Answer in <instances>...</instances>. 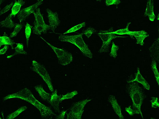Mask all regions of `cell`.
Returning <instances> with one entry per match:
<instances>
[{"label": "cell", "mask_w": 159, "mask_h": 119, "mask_svg": "<svg viewBox=\"0 0 159 119\" xmlns=\"http://www.w3.org/2000/svg\"><path fill=\"white\" fill-rule=\"evenodd\" d=\"M9 48V45H5L4 47L0 50V55L4 54L6 53V51Z\"/></svg>", "instance_id": "cell-33"}, {"label": "cell", "mask_w": 159, "mask_h": 119, "mask_svg": "<svg viewBox=\"0 0 159 119\" xmlns=\"http://www.w3.org/2000/svg\"><path fill=\"white\" fill-rule=\"evenodd\" d=\"M27 108V107L25 106L22 107L18 109L15 112H14L12 114H9L7 118L8 119H13L15 118L18 115L20 114L21 113L23 112L24 111L26 110Z\"/></svg>", "instance_id": "cell-21"}, {"label": "cell", "mask_w": 159, "mask_h": 119, "mask_svg": "<svg viewBox=\"0 0 159 119\" xmlns=\"http://www.w3.org/2000/svg\"><path fill=\"white\" fill-rule=\"evenodd\" d=\"M30 69L38 74L42 77L52 92L54 91L53 86L49 74L45 67L36 61H33Z\"/></svg>", "instance_id": "cell-5"}, {"label": "cell", "mask_w": 159, "mask_h": 119, "mask_svg": "<svg viewBox=\"0 0 159 119\" xmlns=\"http://www.w3.org/2000/svg\"><path fill=\"white\" fill-rule=\"evenodd\" d=\"M83 33L73 36L61 35L59 40L62 42L71 43L78 47L84 56L92 59L93 54L83 39Z\"/></svg>", "instance_id": "cell-3"}, {"label": "cell", "mask_w": 159, "mask_h": 119, "mask_svg": "<svg viewBox=\"0 0 159 119\" xmlns=\"http://www.w3.org/2000/svg\"><path fill=\"white\" fill-rule=\"evenodd\" d=\"M33 28L32 26L27 23L25 25V35L26 38L27 44V47L28 46V44L30 37L31 33V29Z\"/></svg>", "instance_id": "cell-22"}, {"label": "cell", "mask_w": 159, "mask_h": 119, "mask_svg": "<svg viewBox=\"0 0 159 119\" xmlns=\"http://www.w3.org/2000/svg\"><path fill=\"white\" fill-rule=\"evenodd\" d=\"M14 2H12L11 3L10 5H7L6 7H4L1 11L0 12V16L1 15L4 14V13L8 11L9 10L11 9V7L13 5Z\"/></svg>", "instance_id": "cell-32"}, {"label": "cell", "mask_w": 159, "mask_h": 119, "mask_svg": "<svg viewBox=\"0 0 159 119\" xmlns=\"http://www.w3.org/2000/svg\"><path fill=\"white\" fill-rule=\"evenodd\" d=\"M149 36V34L143 35L139 36H134V37H135L137 40V44H139L140 45L143 46L144 43L143 42V40L145 39L147 37Z\"/></svg>", "instance_id": "cell-25"}, {"label": "cell", "mask_w": 159, "mask_h": 119, "mask_svg": "<svg viewBox=\"0 0 159 119\" xmlns=\"http://www.w3.org/2000/svg\"><path fill=\"white\" fill-rule=\"evenodd\" d=\"M40 9L37 8L34 15L35 20L34 23V27L33 29V33L34 34L40 35L42 33H46L48 30L51 29L50 25L45 24L44 21L43 15L40 13Z\"/></svg>", "instance_id": "cell-4"}, {"label": "cell", "mask_w": 159, "mask_h": 119, "mask_svg": "<svg viewBox=\"0 0 159 119\" xmlns=\"http://www.w3.org/2000/svg\"><path fill=\"white\" fill-rule=\"evenodd\" d=\"M96 32L95 29L93 28L90 27L87 29L83 33V34H85L87 37L88 38Z\"/></svg>", "instance_id": "cell-29"}, {"label": "cell", "mask_w": 159, "mask_h": 119, "mask_svg": "<svg viewBox=\"0 0 159 119\" xmlns=\"http://www.w3.org/2000/svg\"><path fill=\"white\" fill-rule=\"evenodd\" d=\"M153 0H148L146 12L144 15V16H148L151 21H154L155 18L153 11Z\"/></svg>", "instance_id": "cell-14"}, {"label": "cell", "mask_w": 159, "mask_h": 119, "mask_svg": "<svg viewBox=\"0 0 159 119\" xmlns=\"http://www.w3.org/2000/svg\"><path fill=\"white\" fill-rule=\"evenodd\" d=\"M131 24L130 22H129L126 28L118 30L115 32H113L112 33L115 34H118L119 35H123L124 34H127L130 35L131 38L133 36H139L143 35L148 34L145 31H134L131 32L129 31V25Z\"/></svg>", "instance_id": "cell-11"}, {"label": "cell", "mask_w": 159, "mask_h": 119, "mask_svg": "<svg viewBox=\"0 0 159 119\" xmlns=\"http://www.w3.org/2000/svg\"><path fill=\"white\" fill-rule=\"evenodd\" d=\"M16 44L13 40L11 39L5 32L3 36H0V48L3 45H8L11 46L12 49H14V44Z\"/></svg>", "instance_id": "cell-19"}, {"label": "cell", "mask_w": 159, "mask_h": 119, "mask_svg": "<svg viewBox=\"0 0 159 119\" xmlns=\"http://www.w3.org/2000/svg\"><path fill=\"white\" fill-rule=\"evenodd\" d=\"M12 98H19L25 100L35 107L40 111L43 118H50L57 115L54 113L49 107L43 105L37 100L31 91L25 88L12 95H9L3 99V100Z\"/></svg>", "instance_id": "cell-1"}, {"label": "cell", "mask_w": 159, "mask_h": 119, "mask_svg": "<svg viewBox=\"0 0 159 119\" xmlns=\"http://www.w3.org/2000/svg\"><path fill=\"white\" fill-rule=\"evenodd\" d=\"M152 107L154 108H157L159 107V104L158 102V99L157 98L152 97L151 100Z\"/></svg>", "instance_id": "cell-31"}, {"label": "cell", "mask_w": 159, "mask_h": 119, "mask_svg": "<svg viewBox=\"0 0 159 119\" xmlns=\"http://www.w3.org/2000/svg\"><path fill=\"white\" fill-rule=\"evenodd\" d=\"M25 2L24 0H15L14 5L12 9L11 14L14 17L19 12L21 7L25 4Z\"/></svg>", "instance_id": "cell-18"}, {"label": "cell", "mask_w": 159, "mask_h": 119, "mask_svg": "<svg viewBox=\"0 0 159 119\" xmlns=\"http://www.w3.org/2000/svg\"><path fill=\"white\" fill-rule=\"evenodd\" d=\"M67 112V110L66 111H63L62 112L60 113V115L56 117V118L57 119H63L65 117V115L66 113V112Z\"/></svg>", "instance_id": "cell-34"}, {"label": "cell", "mask_w": 159, "mask_h": 119, "mask_svg": "<svg viewBox=\"0 0 159 119\" xmlns=\"http://www.w3.org/2000/svg\"><path fill=\"white\" fill-rule=\"evenodd\" d=\"M17 46L15 48L16 52L12 55L8 56L7 57V58H10L13 57L14 56L19 54L27 55L26 52L24 50V45L21 43H16Z\"/></svg>", "instance_id": "cell-20"}, {"label": "cell", "mask_w": 159, "mask_h": 119, "mask_svg": "<svg viewBox=\"0 0 159 119\" xmlns=\"http://www.w3.org/2000/svg\"><path fill=\"white\" fill-rule=\"evenodd\" d=\"M91 100V99H87L73 103L69 109V112L66 114L67 118L68 119H81L84 112V106Z\"/></svg>", "instance_id": "cell-7"}, {"label": "cell", "mask_w": 159, "mask_h": 119, "mask_svg": "<svg viewBox=\"0 0 159 119\" xmlns=\"http://www.w3.org/2000/svg\"><path fill=\"white\" fill-rule=\"evenodd\" d=\"M119 48V46H116L114 42H113L111 51L109 54L110 56L116 58L117 56V51Z\"/></svg>", "instance_id": "cell-26"}, {"label": "cell", "mask_w": 159, "mask_h": 119, "mask_svg": "<svg viewBox=\"0 0 159 119\" xmlns=\"http://www.w3.org/2000/svg\"><path fill=\"white\" fill-rule=\"evenodd\" d=\"M102 1V0H97V2H101Z\"/></svg>", "instance_id": "cell-36"}, {"label": "cell", "mask_w": 159, "mask_h": 119, "mask_svg": "<svg viewBox=\"0 0 159 119\" xmlns=\"http://www.w3.org/2000/svg\"><path fill=\"white\" fill-rule=\"evenodd\" d=\"M0 119H1V117H0Z\"/></svg>", "instance_id": "cell-37"}, {"label": "cell", "mask_w": 159, "mask_h": 119, "mask_svg": "<svg viewBox=\"0 0 159 119\" xmlns=\"http://www.w3.org/2000/svg\"><path fill=\"white\" fill-rule=\"evenodd\" d=\"M108 101L111 104L113 108L120 119L124 118L121 112V109L120 106L118 104L115 96L110 95L108 98Z\"/></svg>", "instance_id": "cell-13"}, {"label": "cell", "mask_w": 159, "mask_h": 119, "mask_svg": "<svg viewBox=\"0 0 159 119\" xmlns=\"http://www.w3.org/2000/svg\"><path fill=\"white\" fill-rule=\"evenodd\" d=\"M57 89H55L54 92H53L52 94L49 103L53 108L55 112L58 113H60L61 112L60 108H59V103H60L62 95H57Z\"/></svg>", "instance_id": "cell-12"}, {"label": "cell", "mask_w": 159, "mask_h": 119, "mask_svg": "<svg viewBox=\"0 0 159 119\" xmlns=\"http://www.w3.org/2000/svg\"><path fill=\"white\" fill-rule=\"evenodd\" d=\"M23 27V25L21 24H18L16 25L15 27V29L13 33H12L10 34V38H12V37H14L16 36L18 33H19L20 30Z\"/></svg>", "instance_id": "cell-27"}, {"label": "cell", "mask_w": 159, "mask_h": 119, "mask_svg": "<svg viewBox=\"0 0 159 119\" xmlns=\"http://www.w3.org/2000/svg\"><path fill=\"white\" fill-rule=\"evenodd\" d=\"M35 88L42 99L45 101L49 103L52 95L44 90L42 85H37L35 87Z\"/></svg>", "instance_id": "cell-16"}, {"label": "cell", "mask_w": 159, "mask_h": 119, "mask_svg": "<svg viewBox=\"0 0 159 119\" xmlns=\"http://www.w3.org/2000/svg\"><path fill=\"white\" fill-rule=\"evenodd\" d=\"M113 32V27H111L108 30H101L98 33L103 42L102 46L99 51L100 53H106L109 51L110 44L111 41L117 37H125L116 36L115 34L112 33Z\"/></svg>", "instance_id": "cell-6"}, {"label": "cell", "mask_w": 159, "mask_h": 119, "mask_svg": "<svg viewBox=\"0 0 159 119\" xmlns=\"http://www.w3.org/2000/svg\"><path fill=\"white\" fill-rule=\"evenodd\" d=\"M12 16L11 14H10L5 20L0 22V26L1 27L7 28L10 29L15 27L17 24L14 23L12 19Z\"/></svg>", "instance_id": "cell-17"}, {"label": "cell", "mask_w": 159, "mask_h": 119, "mask_svg": "<svg viewBox=\"0 0 159 119\" xmlns=\"http://www.w3.org/2000/svg\"><path fill=\"white\" fill-rule=\"evenodd\" d=\"M44 0H39L34 4L25 9H21L18 13L17 17L19 20L20 23L25 20L30 15L35 12V11L40 5L42 4Z\"/></svg>", "instance_id": "cell-9"}, {"label": "cell", "mask_w": 159, "mask_h": 119, "mask_svg": "<svg viewBox=\"0 0 159 119\" xmlns=\"http://www.w3.org/2000/svg\"><path fill=\"white\" fill-rule=\"evenodd\" d=\"M78 92L77 91H74L71 93H68L66 95H62V97L61 99L60 102H61L63 100L72 98L74 96L77 95Z\"/></svg>", "instance_id": "cell-28"}, {"label": "cell", "mask_w": 159, "mask_h": 119, "mask_svg": "<svg viewBox=\"0 0 159 119\" xmlns=\"http://www.w3.org/2000/svg\"><path fill=\"white\" fill-rule=\"evenodd\" d=\"M86 22H84L82 24H80L76 26H75V27H74L70 29L68 31L64 33H63V34H66V33L75 32L76 31L78 30H79L81 28L85 27V26H86Z\"/></svg>", "instance_id": "cell-24"}, {"label": "cell", "mask_w": 159, "mask_h": 119, "mask_svg": "<svg viewBox=\"0 0 159 119\" xmlns=\"http://www.w3.org/2000/svg\"><path fill=\"white\" fill-rule=\"evenodd\" d=\"M40 38L52 48L56 54L58 59V64L66 66L70 64L72 61L73 55L71 53L65 50L54 47L42 37H40Z\"/></svg>", "instance_id": "cell-8"}, {"label": "cell", "mask_w": 159, "mask_h": 119, "mask_svg": "<svg viewBox=\"0 0 159 119\" xmlns=\"http://www.w3.org/2000/svg\"><path fill=\"white\" fill-rule=\"evenodd\" d=\"M137 70L138 72L137 73L135 79L131 81H127V82L128 83H130L133 82H138L139 83L142 84L143 86L147 90H150V85L145 79L143 77L142 74H140L139 68H138Z\"/></svg>", "instance_id": "cell-15"}, {"label": "cell", "mask_w": 159, "mask_h": 119, "mask_svg": "<svg viewBox=\"0 0 159 119\" xmlns=\"http://www.w3.org/2000/svg\"><path fill=\"white\" fill-rule=\"evenodd\" d=\"M48 13V18L50 26L51 29L54 32L58 26L61 24V21L59 19L58 14L57 12H54L49 9L46 10Z\"/></svg>", "instance_id": "cell-10"}, {"label": "cell", "mask_w": 159, "mask_h": 119, "mask_svg": "<svg viewBox=\"0 0 159 119\" xmlns=\"http://www.w3.org/2000/svg\"><path fill=\"white\" fill-rule=\"evenodd\" d=\"M131 83L128 86L127 90L132 100L133 106L125 108V111L131 115L135 114H141L143 118L141 107L145 98V94L143 89L138 83L134 82Z\"/></svg>", "instance_id": "cell-2"}, {"label": "cell", "mask_w": 159, "mask_h": 119, "mask_svg": "<svg viewBox=\"0 0 159 119\" xmlns=\"http://www.w3.org/2000/svg\"><path fill=\"white\" fill-rule=\"evenodd\" d=\"M106 4L107 6L111 5L119 4L120 3V0H105Z\"/></svg>", "instance_id": "cell-30"}, {"label": "cell", "mask_w": 159, "mask_h": 119, "mask_svg": "<svg viewBox=\"0 0 159 119\" xmlns=\"http://www.w3.org/2000/svg\"><path fill=\"white\" fill-rule=\"evenodd\" d=\"M5 0H0V10H1V5Z\"/></svg>", "instance_id": "cell-35"}, {"label": "cell", "mask_w": 159, "mask_h": 119, "mask_svg": "<svg viewBox=\"0 0 159 119\" xmlns=\"http://www.w3.org/2000/svg\"><path fill=\"white\" fill-rule=\"evenodd\" d=\"M152 69L153 72L155 74V77L156 78V80L158 83V85H159V73L157 68V63L154 59L152 60Z\"/></svg>", "instance_id": "cell-23"}]
</instances>
